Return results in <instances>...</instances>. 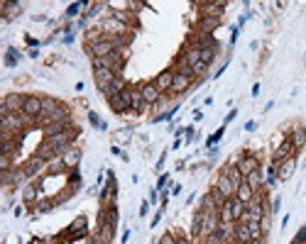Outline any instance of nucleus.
Wrapping results in <instances>:
<instances>
[{
    "label": "nucleus",
    "instance_id": "nucleus-1",
    "mask_svg": "<svg viewBox=\"0 0 306 244\" xmlns=\"http://www.w3.org/2000/svg\"><path fill=\"white\" fill-rule=\"evenodd\" d=\"M108 105L115 115H125L127 110H132V88H125L122 93L108 98Z\"/></svg>",
    "mask_w": 306,
    "mask_h": 244
},
{
    "label": "nucleus",
    "instance_id": "nucleus-2",
    "mask_svg": "<svg viewBox=\"0 0 306 244\" xmlns=\"http://www.w3.org/2000/svg\"><path fill=\"white\" fill-rule=\"evenodd\" d=\"M118 76H120V74H115L113 69H96V71H93V81H96V86H98L101 93H105V91L115 83Z\"/></svg>",
    "mask_w": 306,
    "mask_h": 244
},
{
    "label": "nucleus",
    "instance_id": "nucleus-3",
    "mask_svg": "<svg viewBox=\"0 0 306 244\" xmlns=\"http://www.w3.org/2000/svg\"><path fill=\"white\" fill-rule=\"evenodd\" d=\"M25 100H27V95H22V93H8V95L3 98L0 110H3V115H5V113H22Z\"/></svg>",
    "mask_w": 306,
    "mask_h": 244
},
{
    "label": "nucleus",
    "instance_id": "nucleus-4",
    "mask_svg": "<svg viewBox=\"0 0 306 244\" xmlns=\"http://www.w3.org/2000/svg\"><path fill=\"white\" fill-rule=\"evenodd\" d=\"M25 115L22 113H5L3 115V120H0V125H3V132H20L22 127H25Z\"/></svg>",
    "mask_w": 306,
    "mask_h": 244
},
{
    "label": "nucleus",
    "instance_id": "nucleus-5",
    "mask_svg": "<svg viewBox=\"0 0 306 244\" xmlns=\"http://www.w3.org/2000/svg\"><path fill=\"white\" fill-rule=\"evenodd\" d=\"M42 108H44V98H40V95H27L25 108H22V115H25L27 120H40Z\"/></svg>",
    "mask_w": 306,
    "mask_h": 244
},
{
    "label": "nucleus",
    "instance_id": "nucleus-6",
    "mask_svg": "<svg viewBox=\"0 0 306 244\" xmlns=\"http://www.w3.org/2000/svg\"><path fill=\"white\" fill-rule=\"evenodd\" d=\"M213 190L216 193H221V198L223 200H230V198H235V193H238V186L225 176V173H221L218 176V181H216V186H213Z\"/></svg>",
    "mask_w": 306,
    "mask_h": 244
},
{
    "label": "nucleus",
    "instance_id": "nucleus-7",
    "mask_svg": "<svg viewBox=\"0 0 306 244\" xmlns=\"http://www.w3.org/2000/svg\"><path fill=\"white\" fill-rule=\"evenodd\" d=\"M98 198H101V205H115V198H118V183H115V176H113V173H108V183L101 188Z\"/></svg>",
    "mask_w": 306,
    "mask_h": 244
},
{
    "label": "nucleus",
    "instance_id": "nucleus-8",
    "mask_svg": "<svg viewBox=\"0 0 306 244\" xmlns=\"http://www.w3.org/2000/svg\"><path fill=\"white\" fill-rule=\"evenodd\" d=\"M191 83H194V74H191V69H179L177 76H174L172 93H184V91H189Z\"/></svg>",
    "mask_w": 306,
    "mask_h": 244
},
{
    "label": "nucleus",
    "instance_id": "nucleus-9",
    "mask_svg": "<svg viewBox=\"0 0 306 244\" xmlns=\"http://www.w3.org/2000/svg\"><path fill=\"white\" fill-rule=\"evenodd\" d=\"M140 95H142L144 105H157L162 100V91L157 88V83H142L140 86Z\"/></svg>",
    "mask_w": 306,
    "mask_h": 244
},
{
    "label": "nucleus",
    "instance_id": "nucleus-10",
    "mask_svg": "<svg viewBox=\"0 0 306 244\" xmlns=\"http://www.w3.org/2000/svg\"><path fill=\"white\" fill-rule=\"evenodd\" d=\"M289 156H294V144H291V139L286 137L274 151H272V166H279L284 159H289Z\"/></svg>",
    "mask_w": 306,
    "mask_h": 244
},
{
    "label": "nucleus",
    "instance_id": "nucleus-11",
    "mask_svg": "<svg viewBox=\"0 0 306 244\" xmlns=\"http://www.w3.org/2000/svg\"><path fill=\"white\" fill-rule=\"evenodd\" d=\"M265 217V207L252 198V203H247L245 205V212H243V217H240V222H260Z\"/></svg>",
    "mask_w": 306,
    "mask_h": 244
},
{
    "label": "nucleus",
    "instance_id": "nucleus-12",
    "mask_svg": "<svg viewBox=\"0 0 306 244\" xmlns=\"http://www.w3.org/2000/svg\"><path fill=\"white\" fill-rule=\"evenodd\" d=\"M22 181H27L25 169H13V171H5V173H3V188H5V190H10L13 186H20Z\"/></svg>",
    "mask_w": 306,
    "mask_h": 244
},
{
    "label": "nucleus",
    "instance_id": "nucleus-13",
    "mask_svg": "<svg viewBox=\"0 0 306 244\" xmlns=\"http://www.w3.org/2000/svg\"><path fill=\"white\" fill-rule=\"evenodd\" d=\"M218 227H221V215H218V210H216V212H204V229H201V234H204V237L216 234Z\"/></svg>",
    "mask_w": 306,
    "mask_h": 244
},
{
    "label": "nucleus",
    "instance_id": "nucleus-14",
    "mask_svg": "<svg viewBox=\"0 0 306 244\" xmlns=\"http://www.w3.org/2000/svg\"><path fill=\"white\" fill-rule=\"evenodd\" d=\"M201 8V18H223L225 13V3H199Z\"/></svg>",
    "mask_w": 306,
    "mask_h": 244
},
{
    "label": "nucleus",
    "instance_id": "nucleus-15",
    "mask_svg": "<svg viewBox=\"0 0 306 244\" xmlns=\"http://www.w3.org/2000/svg\"><path fill=\"white\" fill-rule=\"evenodd\" d=\"M260 169V159L255 156V154H245L240 161H238V171L243 173V176H250L252 171H257Z\"/></svg>",
    "mask_w": 306,
    "mask_h": 244
},
{
    "label": "nucleus",
    "instance_id": "nucleus-16",
    "mask_svg": "<svg viewBox=\"0 0 306 244\" xmlns=\"http://www.w3.org/2000/svg\"><path fill=\"white\" fill-rule=\"evenodd\" d=\"M277 169V178L279 181H289L291 176H294V171H296V159L294 156H289V159H284L279 166H274Z\"/></svg>",
    "mask_w": 306,
    "mask_h": 244
},
{
    "label": "nucleus",
    "instance_id": "nucleus-17",
    "mask_svg": "<svg viewBox=\"0 0 306 244\" xmlns=\"http://www.w3.org/2000/svg\"><path fill=\"white\" fill-rule=\"evenodd\" d=\"M86 232H88V227H86V217H79V220H74V222H71V227L66 229V239L76 242V239L86 237Z\"/></svg>",
    "mask_w": 306,
    "mask_h": 244
},
{
    "label": "nucleus",
    "instance_id": "nucleus-18",
    "mask_svg": "<svg viewBox=\"0 0 306 244\" xmlns=\"http://www.w3.org/2000/svg\"><path fill=\"white\" fill-rule=\"evenodd\" d=\"M59 161H61V166H64L66 171H69V169L74 171V169L79 166V161H81V149H79V147H71L64 156H59Z\"/></svg>",
    "mask_w": 306,
    "mask_h": 244
},
{
    "label": "nucleus",
    "instance_id": "nucleus-19",
    "mask_svg": "<svg viewBox=\"0 0 306 244\" xmlns=\"http://www.w3.org/2000/svg\"><path fill=\"white\" fill-rule=\"evenodd\" d=\"M233 239H235L238 244H250V242H252L247 222H235V227H233Z\"/></svg>",
    "mask_w": 306,
    "mask_h": 244
},
{
    "label": "nucleus",
    "instance_id": "nucleus-20",
    "mask_svg": "<svg viewBox=\"0 0 306 244\" xmlns=\"http://www.w3.org/2000/svg\"><path fill=\"white\" fill-rule=\"evenodd\" d=\"M174 76H177V71H172V69H167V71H162L160 76H157V88L164 93V91H172V86H174Z\"/></svg>",
    "mask_w": 306,
    "mask_h": 244
},
{
    "label": "nucleus",
    "instance_id": "nucleus-21",
    "mask_svg": "<svg viewBox=\"0 0 306 244\" xmlns=\"http://www.w3.org/2000/svg\"><path fill=\"white\" fill-rule=\"evenodd\" d=\"M113 237H115V227H113V225H105V227H98V232H96L93 239H96L98 244H110Z\"/></svg>",
    "mask_w": 306,
    "mask_h": 244
},
{
    "label": "nucleus",
    "instance_id": "nucleus-22",
    "mask_svg": "<svg viewBox=\"0 0 306 244\" xmlns=\"http://www.w3.org/2000/svg\"><path fill=\"white\" fill-rule=\"evenodd\" d=\"M22 13V3H3V25Z\"/></svg>",
    "mask_w": 306,
    "mask_h": 244
},
{
    "label": "nucleus",
    "instance_id": "nucleus-23",
    "mask_svg": "<svg viewBox=\"0 0 306 244\" xmlns=\"http://www.w3.org/2000/svg\"><path fill=\"white\" fill-rule=\"evenodd\" d=\"M218 25H221V20H218V18H201V20H199V25H196V30H199V32H204V35H211Z\"/></svg>",
    "mask_w": 306,
    "mask_h": 244
},
{
    "label": "nucleus",
    "instance_id": "nucleus-24",
    "mask_svg": "<svg viewBox=\"0 0 306 244\" xmlns=\"http://www.w3.org/2000/svg\"><path fill=\"white\" fill-rule=\"evenodd\" d=\"M69 127H71V122H52V125H47V127H44V139H49V137H57V134L66 132Z\"/></svg>",
    "mask_w": 306,
    "mask_h": 244
},
{
    "label": "nucleus",
    "instance_id": "nucleus-25",
    "mask_svg": "<svg viewBox=\"0 0 306 244\" xmlns=\"http://www.w3.org/2000/svg\"><path fill=\"white\" fill-rule=\"evenodd\" d=\"M44 164H47L44 159H40V156H32V159H30V161H27V164H25L22 169H25V173H27V178H30V176H35V173H40Z\"/></svg>",
    "mask_w": 306,
    "mask_h": 244
},
{
    "label": "nucleus",
    "instance_id": "nucleus-26",
    "mask_svg": "<svg viewBox=\"0 0 306 244\" xmlns=\"http://www.w3.org/2000/svg\"><path fill=\"white\" fill-rule=\"evenodd\" d=\"M289 139H291L294 149H301L306 144V127H294L291 134H289Z\"/></svg>",
    "mask_w": 306,
    "mask_h": 244
},
{
    "label": "nucleus",
    "instance_id": "nucleus-27",
    "mask_svg": "<svg viewBox=\"0 0 306 244\" xmlns=\"http://www.w3.org/2000/svg\"><path fill=\"white\" fill-rule=\"evenodd\" d=\"M245 186H250L255 193L262 188V169H257V171H252L250 176H245Z\"/></svg>",
    "mask_w": 306,
    "mask_h": 244
},
{
    "label": "nucleus",
    "instance_id": "nucleus-28",
    "mask_svg": "<svg viewBox=\"0 0 306 244\" xmlns=\"http://www.w3.org/2000/svg\"><path fill=\"white\" fill-rule=\"evenodd\" d=\"M228 203H230V215H233V222H240V217H243V212H245V203H243V200H238V198H230Z\"/></svg>",
    "mask_w": 306,
    "mask_h": 244
},
{
    "label": "nucleus",
    "instance_id": "nucleus-29",
    "mask_svg": "<svg viewBox=\"0 0 306 244\" xmlns=\"http://www.w3.org/2000/svg\"><path fill=\"white\" fill-rule=\"evenodd\" d=\"M61 108V103L57 100V98H44V108H42V115H40V120H44V117H49L54 110H59Z\"/></svg>",
    "mask_w": 306,
    "mask_h": 244
},
{
    "label": "nucleus",
    "instance_id": "nucleus-30",
    "mask_svg": "<svg viewBox=\"0 0 306 244\" xmlns=\"http://www.w3.org/2000/svg\"><path fill=\"white\" fill-rule=\"evenodd\" d=\"M35 156H40V159H44V161H52V159H57L59 154H57V151H54V149H52L47 142H44V144H42V147L35 151Z\"/></svg>",
    "mask_w": 306,
    "mask_h": 244
},
{
    "label": "nucleus",
    "instance_id": "nucleus-31",
    "mask_svg": "<svg viewBox=\"0 0 306 244\" xmlns=\"http://www.w3.org/2000/svg\"><path fill=\"white\" fill-rule=\"evenodd\" d=\"M235 198H238V200H243V203L247 205V203H252V198H255V190H252L250 186H245V183H243V186L238 188V193H235Z\"/></svg>",
    "mask_w": 306,
    "mask_h": 244
},
{
    "label": "nucleus",
    "instance_id": "nucleus-32",
    "mask_svg": "<svg viewBox=\"0 0 306 244\" xmlns=\"http://www.w3.org/2000/svg\"><path fill=\"white\" fill-rule=\"evenodd\" d=\"M37 195H40V186H25L22 188V200L25 203H35Z\"/></svg>",
    "mask_w": 306,
    "mask_h": 244
},
{
    "label": "nucleus",
    "instance_id": "nucleus-33",
    "mask_svg": "<svg viewBox=\"0 0 306 244\" xmlns=\"http://www.w3.org/2000/svg\"><path fill=\"white\" fill-rule=\"evenodd\" d=\"M201 229H204V212L199 210V212L194 215V220H191V234H194V237H201Z\"/></svg>",
    "mask_w": 306,
    "mask_h": 244
},
{
    "label": "nucleus",
    "instance_id": "nucleus-34",
    "mask_svg": "<svg viewBox=\"0 0 306 244\" xmlns=\"http://www.w3.org/2000/svg\"><path fill=\"white\" fill-rule=\"evenodd\" d=\"M15 166H13V154H3V156H0V171H13Z\"/></svg>",
    "mask_w": 306,
    "mask_h": 244
},
{
    "label": "nucleus",
    "instance_id": "nucleus-35",
    "mask_svg": "<svg viewBox=\"0 0 306 244\" xmlns=\"http://www.w3.org/2000/svg\"><path fill=\"white\" fill-rule=\"evenodd\" d=\"M247 227H250V237H252V239H262V237H265L260 222H247Z\"/></svg>",
    "mask_w": 306,
    "mask_h": 244
},
{
    "label": "nucleus",
    "instance_id": "nucleus-36",
    "mask_svg": "<svg viewBox=\"0 0 306 244\" xmlns=\"http://www.w3.org/2000/svg\"><path fill=\"white\" fill-rule=\"evenodd\" d=\"M147 105H144V100H142V95H140V91H132V110H144Z\"/></svg>",
    "mask_w": 306,
    "mask_h": 244
},
{
    "label": "nucleus",
    "instance_id": "nucleus-37",
    "mask_svg": "<svg viewBox=\"0 0 306 244\" xmlns=\"http://www.w3.org/2000/svg\"><path fill=\"white\" fill-rule=\"evenodd\" d=\"M83 8H88V3H71V5H69V10H66V15H69V18H76Z\"/></svg>",
    "mask_w": 306,
    "mask_h": 244
},
{
    "label": "nucleus",
    "instance_id": "nucleus-38",
    "mask_svg": "<svg viewBox=\"0 0 306 244\" xmlns=\"http://www.w3.org/2000/svg\"><path fill=\"white\" fill-rule=\"evenodd\" d=\"M216 52H218V49H201V61L208 66V64L216 59Z\"/></svg>",
    "mask_w": 306,
    "mask_h": 244
},
{
    "label": "nucleus",
    "instance_id": "nucleus-39",
    "mask_svg": "<svg viewBox=\"0 0 306 244\" xmlns=\"http://www.w3.org/2000/svg\"><path fill=\"white\" fill-rule=\"evenodd\" d=\"M18 49H8V54H5V66H15L18 64Z\"/></svg>",
    "mask_w": 306,
    "mask_h": 244
},
{
    "label": "nucleus",
    "instance_id": "nucleus-40",
    "mask_svg": "<svg viewBox=\"0 0 306 244\" xmlns=\"http://www.w3.org/2000/svg\"><path fill=\"white\" fill-rule=\"evenodd\" d=\"M223 132H225V127H221L216 134H211V137L206 139V147H213V144H218V142H221V137H223Z\"/></svg>",
    "mask_w": 306,
    "mask_h": 244
},
{
    "label": "nucleus",
    "instance_id": "nucleus-41",
    "mask_svg": "<svg viewBox=\"0 0 306 244\" xmlns=\"http://www.w3.org/2000/svg\"><path fill=\"white\" fill-rule=\"evenodd\" d=\"M69 183H71V188H74V190H76V188L81 186V173H79L76 169L71 171V176H69Z\"/></svg>",
    "mask_w": 306,
    "mask_h": 244
},
{
    "label": "nucleus",
    "instance_id": "nucleus-42",
    "mask_svg": "<svg viewBox=\"0 0 306 244\" xmlns=\"http://www.w3.org/2000/svg\"><path fill=\"white\" fill-rule=\"evenodd\" d=\"M88 8H91V10L83 15L86 20H88V18H96V15H98V10H101V8H105V5H103V3H93V5H88Z\"/></svg>",
    "mask_w": 306,
    "mask_h": 244
},
{
    "label": "nucleus",
    "instance_id": "nucleus-43",
    "mask_svg": "<svg viewBox=\"0 0 306 244\" xmlns=\"http://www.w3.org/2000/svg\"><path fill=\"white\" fill-rule=\"evenodd\" d=\"M88 120H91V125H96L98 130H105V122H103V120H101L96 113H88Z\"/></svg>",
    "mask_w": 306,
    "mask_h": 244
},
{
    "label": "nucleus",
    "instance_id": "nucleus-44",
    "mask_svg": "<svg viewBox=\"0 0 306 244\" xmlns=\"http://www.w3.org/2000/svg\"><path fill=\"white\" fill-rule=\"evenodd\" d=\"M206 69H208V66H206L204 61H199V64H196V66L191 69V74H194V78H196V76H204V74H206Z\"/></svg>",
    "mask_w": 306,
    "mask_h": 244
},
{
    "label": "nucleus",
    "instance_id": "nucleus-45",
    "mask_svg": "<svg viewBox=\"0 0 306 244\" xmlns=\"http://www.w3.org/2000/svg\"><path fill=\"white\" fill-rule=\"evenodd\" d=\"M206 244H225V239L216 232V234H208V237H206Z\"/></svg>",
    "mask_w": 306,
    "mask_h": 244
},
{
    "label": "nucleus",
    "instance_id": "nucleus-46",
    "mask_svg": "<svg viewBox=\"0 0 306 244\" xmlns=\"http://www.w3.org/2000/svg\"><path fill=\"white\" fill-rule=\"evenodd\" d=\"M54 207V203H49V200H42V203H37V210L40 212H49Z\"/></svg>",
    "mask_w": 306,
    "mask_h": 244
},
{
    "label": "nucleus",
    "instance_id": "nucleus-47",
    "mask_svg": "<svg viewBox=\"0 0 306 244\" xmlns=\"http://www.w3.org/2000/svg\"><path fill=\"white\" fill-rule=\"evenodd\" d=\"M167 181H169V176H167V173H162V176H160V181H157V190H162V188L167 186Z\"/></svg>",
    "mask_w": 306,
    "mask_h": 244
},
{
    "label": "nucleus",
    "instance_id": "nucleus-48",
    "mask_svg": "<svg viewBox=\"0 0 306 244\" xmlns=\"http://www.w3.org/2000/svg\"><path fill=\"white\" fill-rule=\"evenodd\" d=\"M160 244H177V239H174L172 234H162V239H160Z\"/></svg>",
    "mask_w": 306,
    "mask_h": 244
},
{
    "label": "nucleus",
    "instance_id": "nucleus-49",
    "mask_svg": "<svg viewBox=\"0 0 306 244\" xmlns=\"http://www.w3.org/2000/svg\"><path fill=\"white\" fill-rule=\"evenodd\" d=\"M127 137H130V130H122V132H118V134H115V139H118V142H125Z\"/></svg>",
    "mask_w": 306,
    "mask_h": 244
},
{
    "label": "nucleus",
    "instance_id": "nucleus-50",
    "mask_svg": "<svg viewBox=\"0 0 306 244\" xmlns=\"http://www.w3.org/2000/svg\"><path fill=\"white\" fill-rule=\"evenodd\" d=\"M160 220H162V212H157L155 217H152V227H157V225H160Z\"/></svg>",
    "mask_w": 306,
    "mask_h": 244
},
{
    "label": "nucleus",
    "instance_id": "nucleus-51",
    "mask_svg": "<svg viewBox=\"0 0 306 244\" xmlns=\"http://www.w3.org/2000/svg\"><path fill=\"white\" fill-rule=\"evenodd\" d=\"M235 115H238V113H235V110H230V113H228V117H225V125H228V122H233V120H235Z\"/></svg>",
    "mask_w": 306,
    "mask_h": 244
},
{
    "label": "nucleus",
    "instance_id": "nucleus-52",
    "mask_svg": "<svg viewBox=\"0 0 306 244\" xmlns=\"http://www.w3.org/2000/svg\"><path fill=\"white\" fill-rule=\"evenodd\" d=\"M255 127H257V122H255V120H250V122H247V125H245V130H247V132H252V130H255Z\"/></svg>",
    "mask_w": 306,
    "mask_h": 244
},
{
    "label": "nucleus",
    "instance_id": "nucleus-53",
    "mask_svg": "<svg viewBox=\"0 0 306 244\" xmlns=\"http://www.w3.org/2000/svg\"><path fill=\"white\" fill-rule=\"evenodd\" d=\"M147 210H149V205H147V203H142V207H140V215H147Z\"/></svg>",
    "mask_w": 306,
    "mask_h": 244
},
{
    "label": "nucleus",
    "instance_id": "nucleus-54",
    "mask_svg": "<svg viewBox=\"0 0 306 244\" xmlns=\"http://www.w3.org/2000/svg\"><path fill=\"white\" fill-rule=\"evenodd\" d=\"M177 244H191L189 239H177Z\"/></svg>",
    "mask_w": 306,
    "mask_h": 244
},
{
    "label": "nucleus",
    "instance_id": "nucleus-55",
    "mask_svg": "<svg viewBox=\"0 0 306 244\" xmlns=\"http://www.w3.org/2000/svg\"><path fill=\"white\" fill-rule=\"evenodd\" d=\"M250 244H265V239H252Z\"/></svg>",
    "mask_w": 306,
    "mask_h": 244
}]
</instances>
